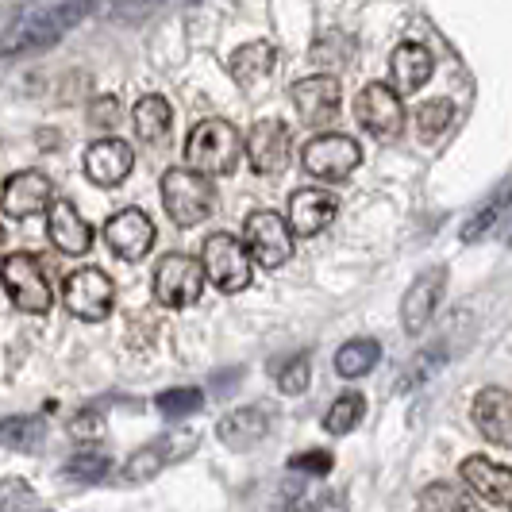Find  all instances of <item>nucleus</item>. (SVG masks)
<instances>
[{"mask_svg":"<svg viewBox=\"0 0 512 512\" xmlns=\"http://www.w3.org/2000/svg\"><path fill=\"white\" fill-rule=\"evenodd\" d=\"M89 12H93V0H58L51 8H31L8 35H0V58L4 54H24V51L51 47L66 31H74Z\"/></svg>","mask_w":512,"mask_h":512,"instance_id":"obj_1","label":"nucleus"},{"mask_svg":"<svg viewBox=\"0 0 512 512\" xmlns=\"http://www.w3.org/2000/svg\"><path fill=\"white\" fill-rule=\"evenodd\" d=\"M239 154H243V139H239V131L231 128L228 120H201L197 128L189 131V143H185L189 166L208 174V178L235 174Z\"/></svg>","mask_w":512,"mask_h":512,"instance_id":"obj_2","label":"nucleus"},{"mask_svg":"<svg viewBox=\"0 0 512 512\" xmlns=\"http://www.w3.org/2000/svg\"><path fill=\"white\" fill-rule=\"evenodd\" d=\"M162 205H166V216L178 228H197L216 212V189L201 170H178L174 166L162 178Z\"/></svg>","mask_w":512,"mask_h":512,"instance_id":"obj_3","label":"nucleus"},{"mask_svg":"<svg viewBox=\"0 0 512 512\" xmlns=\"http://www.w3.org/2000/svg\"><path fill=\"white\" fill-rule=\"evenodd\" d=\"M201 266H205V278L220 293H239V289L251 285V255L228 231L208 235L205 251H201Z\"/></svg>","mask_w":512,"mask_h":512,"instance_id":"obj_4","label":"nucleus"},{"mask_svg":"<svg viewBox=\"0 0 512 512\" xmlns=\"http://www.w3.org/2000/svg\"><path fill=\"white\" fill-rule=\"evenodd\" d=\"M0 282L8 289V297L16 301V305L24 308V312H47L54 305V289L47 282V270L39 266V258L35 255H24V251H16V255H8L0 262Z\"/></svg>","mask_w":512,"mask_h":512,"instance_id":"obj_5","label":"nucleus"},{"mask_svg":"<svg viewBox=\"0 0 512 512\" xmlns=\"http://www.w3.org/2000/svg\"><path fill=\"white\" fill-rule=\"evenodd\" d=\"M205 293V266L189 255H166L154 266V301L166 308H185Z\"/></svg>","mask_w":512,"mask_h":512,"instance_id":"obj_6","label":"nucleus"},{"mask_svg":"<svg viewBox=\"0 0 512 512\" xmlns=\"http://www.w3.org/2000/svg\"><path fill=\"white\" fill-rule=\"evenodd\" d=\"M362 162V147L351 135H316L301 151V166L320 181H347Z\"/></svg>","mask_w":512,"mask_h":512,"instance_id":"obj_7","label":"nucleus"},{"mask_svg":"<svg viewBox=\"0 0 512 512\" xmlns=\"http://www.w3.org/2000/svg\"><path fill=\"white\" fill-rule=\"evenodd\" d=\"M243 247L262 270H278L293 258V231L278 212H251L243 224Z\"/></svg>","mask_w":512,"mask_h":512,"instance_id":"obj_8","label":"nucleus"},{"mask_svg":"<svg viewBox=\"0 0 512 512\" xmlns=\"http://www.w3.org/2000/svg\"><path fill=\"white\" fill-rule=\"evenodd\" d=\"M62 301L74 312L77 320H89V324H101L108 320V312L116 305V285L112 278L97 270V266H85V270H74L66 285H62Z\"/></svg>","mask_w":512,"mask_h":512,"instance_id":"obj_9","label":"nucleus"},{"mask_svg":"<svg viewBox=\"0 0 512 512\" xmlns=\"http://www.w3.org/2000/svg\"><path fill=\"white\" fill-rule=\"evenodd\" d=\"M355 120L370 131L374 139L382 143H393L405 135V108H401V97L389 89V85H366L359 97H355Z\"/></svg>","mask_w":512,"mask_h":512,"instance_id":"obj_10","label":"nucleus"},{"mask_svg":"<svg viewBox=\"0 0 512 512\" xmlns=\"http://www.w3.org/2000/svg\"><path fill=\"white\" fill-rule=\"evenodd\" d=\"M243 151H247V162H251L255 174H282L289 158H293L289 128L282 120H258L247 135V143H243Z\"/></svg>","mask_w":512,"mask_h":512,"instance_id":"obj_11","label":"nucleus"},{"mask_svg":"<svg viewBox=\"0 0 512 512\" xmlns=\"http://www.w3.org/2000/svg\"><path fill=\"white\" fill-rule=\"evenodd\" d=\"M104 239L112 247V255L124 262H139L147 258V251L154 247V224L143 208H124L104 224Z\"/></svg>","mask_w":512,"mask_h":512,"instance_id":"obj_12","label":"nucleus"},{"mask_svg":"<svg viewBox=\"0 0 512 512\" xmlns=\"http://www.w3.org/2000/svg\"><path fill=\"white\" fill-rule=\"evenodd\" d=\"M443 289H447V266H432V270H424V274L409 285V293H405V301H401V324H405V332L420 335L432 324Z\"/></svg>","mask_w":512,"mask_h":512,"instance_id":"obj_13","label":"nucleus"},{"mask_svg":"<svg viewBox=\"0 0 512 512\" xmlns=\"http://www.w3.org/2000/svg\"><path fill=\"white\" fill-rule=\"evenodd\" d=\"M339 101H343V89H339V81L332 74L305 77V81L293 85V104H297L301 120L312 124V128L332 124L335 112H339Z\"/></svg>","mask_w":512,"mask_h":512,"instance_id":"obj_14","label":"nucleus"},{"mask_svg":"<svg viewBox=\"0 0 512 512\" xmlns=\"http://www.w3.org/2000/svg\"><path fill=\"white\" fill-rule=\"evenodd\" d=\"M193 447H197V436H193V432L154 439L151 447H139V451L131 455L128 466H124V478H128V482H147V478H154V474H162L170 462L185 459Z\"/></svg>","mask_w":512,"mask_h":512,"instance_id":"obj_15","label":"nucleus"},{"mask_svg":"<svg viewBox=\"0 0 512 512\" xmlns=\"http://www.w3.org/2000/svg\"><path fill=\"white\" fill-rule=\"evenodd\" d=\"M470 416L478 424V432L497 443V447H509L512 443V397L505 385H486L474 405H470Z\"/></svg>","mask_w":512,"mask_h":512,"instance_id":"obj_16","label":"nucleus"},{"mask_svg":"<svg viewBox=\"0 0 512 512\" xmlns=\"http://www.w3.org/2000/svg\"><path fill=\"white\" fill-rule=\"evenodd\" d=\"M51 205V181L39 170H20L4 181V193H0V208L12 216V220H27L35 212Z\"/></svg>","mask_w":512,"mask_h":512,"instance_id":"obj_17","label":"nucleus"},{"mask_svg":"<svg viewBox=\"0 0 512 512\" xmlns=\"http://www.w3.org/2000/svg\"><path fill=\"white\" fill-rule=\"evenodd\" d=\"M339 212V201L324 189H297L289 197V231L301 235V239H312L328 228Z\"/></svg>","mask_w":512,"mask_h":512,"instance_id":"obj_18","label":"nucleus"},{"mask_svg":"<svg viewBox=\"0 0 512 512\" xmlns=\"http://www.w3.org/2000/svg\"><path fill=\"white\" fill-rule=\"evenodd\" d=\"M85 178L93 181V185H120V181L131 174V166H135V154L124 139H101V143H93L89 151H85Z\"/></svg>","mask_w":512,"mask_h":512,"instance_id":"obj_19","label":"nucleus"},{"mask_svg":"<svg viewBox=\"0 0 512 512\" xmlns=\"http://www.w3.org/2000/svg\"><path fill=\"white\" fill-rule=\"evenodd\" d=\"M432 70H436V58L424 43H401L389 62V85L397 97H412L432 77Z\"/></svg>","mask_w":512,"mask_h":512,"instance_id":"obj_20","label":"nucleus"},{"mask_svg":"<svg viewBox=\"0 0 512 512\" xmlns=\"http://www.w3.org/2000/svg\"><path fill=\"white\" fill-rule=\"evenodd\" d=\"M459 474H462V482L474 489L478 497H486L489 505H501V509H509L512 505V470L509 466H497V462L474 455V459L462 462Z\"/></svg>","mask_w":512,"mask_h":512,"instance_id":"obj_21","label":"nucleus"},{"mask_svg":"<svg viewBox=\"0 0 512 512\" xmlns=\"http://www.w3.org/2000/svg\"><path fill=\"white\" fill-rule=\"evenodd\" d=\"M47 231H51V243L62 255H89V247H93V228L70 201H54Z\"/></svg>","mask_w":512,"mask_h":512,"instance_id":"obj_22","label":"nucleus"},{"mask_svg":"<svg viewBox=\"0 0 512 512\" xmlns=\"http://www.w3.org/2000/svg\"><path fill=\"white\" fill-rule=\"evenodd\" d=\"M216 436L224 439V447H231V451H255L258 443L270 436V412L258 409V405L228 412L216 424Z\"/></svg>","mask_w":512,"mask_h":512,"instance_id":"obj_23","label":"nucleus"},{"mask_svg":"<svg viewBox=\"0 0 512 512\" xmlns=\"http://www.w3.org/2000/svg\"><path fill=\"white\" fill-rule=\"evenodd\" d=\"M274 66H278V51H274V43H262V39L243 43L228 62L231 77H235L239 85H255V81H262V77H270L274 74Z\"/></svg>","mask_w":512,"mask_h":512,"instance_id":"obj_24","label":"nucleus"},{"mask_svg":"<svg viewBox=\"0 0 512 512\" xmlns=\"http://www.w3.org/2000/svg\"><path fill=\"white\" fill-rule=\"evenodd\" d=\"M131 120H135V135L143 139V143H162L166 135H170V124H174V112H170V104L162 101V97H143V101L135 104V112H131Z\"/></svg>","mask_w":512,"mask_h":512,"instance_id":"obj_25","label":"nucleus"},{"mask_svg":"<svg viewBox=\"0 0 512 512\" xmlns=\"http://www.w3.org/2000/svg\"><path fill=\"white\" fill-rule=\"evenodd\" d=\"M43 439H47V424L39 416H4L0 420V447H8V451L31 455L43 447Z\"/></svg>","mask_w":512,"mask_h":512,"instance_id":"obj_26","label":"nucleus"},{"mask_svg":"<svg viewBox=\"0 0 512 512\" xmlns=\"http://www.w3.org/2000/svg\"><path fill=\"white\" fill-rule=\"evenodd\" d=\"M378 359H382L378 339H351V343H343L335 351V374L339 378H362V374H370L378 366Z\"/></svg>","mask_w":512,"mask_h":512,"instance_id":"obj_27","label":"nucleus"},{"mask_svg":"<svg viewBox=\"0 0 512 512\" xmlns=\"http://www.w3.org/2000/svg\"><path fill=\"white\" fill-rule=\"evenodd\" d=\"M451 124H455V104L447 101V97L424 101L420 112H416V135H420V143H436Z\"/></svg>","mask_w":512,"mask_h":512,"instance_id":"obj_28","label":"nucleus"},{"mask_svg":"<svg viewBox=\"0 0 512 512\" xmlns=\"http://www.w3.org/2000/svg\"><path fill=\"white\" fill-rule=\"evenodd\" d=\"M362 416H366V397L362 393H343L339 401H332V409L324 412V432L347 436L351 428H359Z\"/></svg>","mask_w":512,"mask_h":512,"instance_id":"obj_29","label":"nucleus"},{"mask_svg":"<svg viewBox=\"0 0 512 512\" xmlns=\"http://www.w3.org/2000/svg\"><path fill=\"white\" fill-rule=\"evenodd\" d=\"M205 409V393L197 389V385H181V389H166V393H158V412L166 416V420H185V416H193V412Z\"/></svg>","mask_w":512,"mask_h":512,"instance_id":"obj_30","label":"nucleus"},{"mask_svg":"<svg viewBox=\"0 0 512 512\" xmlns=\"http://www.w3.org/2000/svg\"><path fill=\"white\" fill-rule=\"evenodd\" d=\"M108 474H112V459L97 455V451H81V455L66 462V478L77 482V486H101Z\"/></svg>","mask_w":512,"mask_h":512,"instance_id":"obj_31","label":"nucleus"},{"mask_svg":"<svg viewBox=\"0 0 512 512\" xmlns=\"http://www.w3.org/2000/svg\"><path fill=\"white\" fill-rule=\"evenodd\" d=\"M31 509V505H39V497L31 493V486L27 482H20V478H4L0 482V509Z\"/></svg>","mask_w":512,"mask_h":512,"instance_id":"obj_32","label":"nucleus"},{"mask_svg":"<svg viewBox=\"0 0 512 512\" xmlns=\"http://www.w3.org/2000/svg\"><path fill=\"white\" fill-rule=\"evenodd\" d=\"M305 385H308V359L297 355V359H289L282 370H278V389L293 397V393H305Z\"/></svg>","mask_w":512,"mask_h":512,"instance_id":"obj_33","label":"nucleus"},{"mask_svg":"<svg viewBox=\"0 0 512 512\" xmlns=\"http://www.w3.org/2000/svg\"><path fill=\"white\" fill-rule=\"evenodd\" d=\"M166 0H116L112 4V20H120V24H139V20H147L154 8H162Z\"/></svg>","mask_w":512,"mask_h":512,"instance_id":"obj_34","label":"nucleus"},{"mask_svg":"<svg viewBox=\"0 0 512 512\" xmlns=\"http://www.w3.org/2000/svg\"><path fill=\"white\" fill-rule=\"evenodd\" d=\"M89 124L101 131H112L120 124V97H97L89 104Z\"/></svg>","mask_w":512,"mask_h":512,"instance_id":"obj_35","label":"nucleus"},{"mask_svg":"<svg viewBox=\"0 0 512 512\" xmlns=\"http://www.w3.org/2000/svg\"><path fill=\"white\" fill-rule=\"evenodd\" d=\"M497 212H501V205H486L482 212H474L466 224H462V239L466 243H478L482 235H486L489 228H493V220H497Z\"/></svg>","mask_w":512,"mask_h":512,"instance_id":"obj_36","label":"nucleus"},{"mask_svg":"<svg viewBox=\"0 0 512 512\" xmlns=\"http://www.w3.org/2000/svg\"><path fill=\"white\" fill-rule=\"evenodd\" d=\"M289 470H301V474H328L332 470V455L328 451H305V455H293L289 459Z\"/></svg>","mask_w":512,"mask_h":512,"instance_id":"obj_37","label":"nucleus"},{"mask_svg":"<svg viewBox=\"0 0 512 512\" xmlns=\"http://www.w3.org/2000/svg\"><path fill=\"white\" fill-rule=\"evenodd\" d=\"M420 505H424V509H447V512L466 509V501H462L459 493H447V486L424 489V493H420Z\"/></svg>","mask_w":512,"mask_h":512,"instance_id":"obj_38","label":"nucleus"},{"mask_svg":"<svg viewBox=\"0 0 512 512\" xmlns=\"http://www.w3.org/2000/svg\"><path fill=\"white\" fill-rule=\"evenodd\" d=\"M74 439H101L104 436V416L101 412H77L70 424Z\"/></svg>","mask_w":512,"mask_h":512,"instance_id":"obj_39","label":"nucleus"},{"mask_svg":"<svg viewBox=\"0 0 512 512\" xmlns=\"http://www.w3.org/2000/svg\"><path fill=\"white\" fill-rule=\"evenodd\" d=\"M0 243H4V224H0Z\"/></svg>","mask_w":512,"mask_h":512,"instance_id":"obj_40","label":"nucleus"},{"mask_svg":"<svg viewBox=\"0 0 512 512\" xmlns=\"http://www.w3.org/2000/svg\"><path fill=\"white\" fill-rule=\"evenodd\" d=\"M0 289H4V282H0Z\"/></svg>","mask_w":512,"mask_h":512,"instance_id":"obj_41","label":"nucleus"}]
</instances>
